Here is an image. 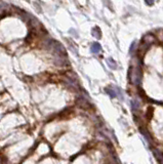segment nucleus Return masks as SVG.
<instances>
[{
  "label": "nucleus",
  "mask_w": 163,
  "mask_h": 164,
  "mask_svg": "<svg viewBox=\"0 0 163 164\" xmlns=\"http://www.w3.org/2000/svg\"><path fill=\"white\" fill-rule=\"evenodd\" d=\"M101 49H102V47H101V45L97 42H94L91 45V53H99L101 51Z\"/></svg>",
  "instance_id": "f257e3e1"
},
{
  "label": "nucleus",
  "mask_w": 163,
  "mask_h": 164,
  "mask_svg": "<svg viewBox=\"0 0 163 164\" xmlns=\"http://www.w3.org/2000/svg\"><path fill=\"white\" fill-rule=\"evenodd\" d=\"M92 35L94 36L95 38H101V31H100V29L97 27H95V28H94L92 29Z\"/></svg>",
  "instance_id": "f03ea898"
},
{
  "label": "nucleus",
  "mask_w": 163,
  "mask_h": 164,
  "mask_svg": "<svg viewBox=\"0 0 163 164\" xmlns=\"http://www.w3.org/2000/svg\"><path fill=\"white\" fill-rule=\"evenodd\" d=\"M107 64L109 65V67L111 68V69H116V66H117V65H116V63H115V61H114V59H107Z\"/></svg>",
  "instance_id": "7ed1b4c3"
},
{
  "label": "nucleus",
  "mask_w": 163,
  "mask_h": 164,
  "mask_svg": "<svg viewBox=\"0 0 163 164\" xmlns=\"http://www.w3.org/2000/svg\"><path fill=\"white\" fill-rule=\"evenodd\" d=\"M106 92L110 95V97H112V98L116 97V92H115V90H114V89H109V88H107V89H106Z\"/></svg>",
  "instance_id": "20e7f679"
},
{
  "label": "nucleus",
  "mask_w": 163,
  "mask_h": 164,
  "mask_svg": "<svg viewBox=\"0 0 163 164\" xmlns=\"http://www.w3.org/2000/svg\"><path fill=\"white\" fill-rule=\"evenodd\" d=\"M131 105H133V110H134V109H139V103H136V101H133V103H131Z\"/></svg>",
  "instance_id": "39448f33"
}]
</instances>
